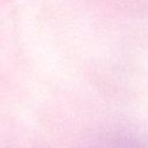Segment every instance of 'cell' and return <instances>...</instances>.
I'll use <instances>...</instances> for the list:
<instances>
[{
	"mask_svg": "<svg viewBox=\"0 0 148 148\" xmlns=\"http://www.w3.org/2000/svg\"><path fill=\"white\" fill-rule=\"evenodd\" d=\"M111 148H138V147H134V146H131V145H118V146L111 147Z\"/></svg>",
	"mask_w": 148,
	"mask_h": 148,
	"instance_id": "6da1fadb",
	"label": "cell"
}]
</instances>
